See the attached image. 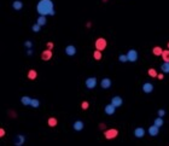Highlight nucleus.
Wrapping results in <instances>:
<instances>
[{
  "label": "nucleus",
  "instance_id": "20",
  "mask_svg": "<svg viewBox=\"0 0 169 146\" xmlns=\"http://www.w3.org/2000/svg\"><path fill=\"white\" fill-rule=\"evenodd\" d=\"M162 52H163V50H162V47H160V46H155L152 48L153 56H162Z\"/></svg>",
  "mask_w": 169,
  "mask_h": 146
},
{
  "label": "nucleus",
  "instance_id": "11",
  "mask_svg": "<svg viewBox=\"0 0 169 146\" xmlns=\"http://www.w3.org/2000/svg\"><path fill=\"white\" fill-rule=\"evenodd\" d=\"M116 106H114L111 103L110 104H107V105H105V108H104V112L106 114V115H114L115 114V111H116Z\"/></svg>",
  "mask_w": 169,
  "mask_h": 146
},
{
  "label": "nucleus",
  "instance_id": "16",
  "mask_svg": "<svg viewBox=\"0 0 169 146\" xmlns=\"http://www.w3.org/2000/svg\"><path fill=\"white\" fill-rule=\"evenodd\" d=\"M21 103L24 105V106H30V103H32V98L28 95H24L21 98Z\"/></svg>",
  "mask_w": 169,
  "mask_h": 146
},
{
  "label": "nucleus",
  "instance_id": "15",
  "mask_svg": "<svg viewBox=\"0 0 169 146\" xmlns=\"http://www.w3.org/2000/svg\"><path fill=\"white\" fill-rule=\"evenodd\" d=\"M12 7H13V10H16V11H21L22 7H23V3L21 0H15L12 3Z\"/></svg>",
  "mask_w": 169,
  "mask_h": 146
},
{
  "label": "nucleus",
  "instance_id": "32",
  "mask_svg": "<svg viewBox=\"0 0 169 146\" xmlns=\"http://www.w3.org/2000/svg\"><path fill=\"white\" fill-rule=\"evenodd\" d=\"M157 115H158V116H161V117H163V116L165 115V111H164L163 109H160V110L157 111Z\"/></svg>",
  "mask_w": 169,
  "mask_h": 146
},
{
  "label": "nucleus",
  "instance_id": "38",
  "mask_svg": "<svg viewBox=\"0 0 169 146\" xmlns=\"http://www.w3.org/2000/svg\"><path fill=\"white\" fill-rule=\"evenodd\" d=\"M167 46H168V48H169V42H168V45H167Z\"/></svg>",
  "mask_w": 169,
  "mask_h": 146
},
{
  "label": "nucleus",
  "instance_id": "3",
  "mask_svg": "<svg viewBox=\"0 0 169 146\" xmlns=\"http://www.w3.org/2000/svg\"><path fill=\"white\" fill-rule=\"evenodd\" d=\"M117 135H118V130L115 129V128L106 129V130L104 132V137H105V139H107V140H112V139H115Z\"/></svg>",
  "mask_w": 169,
  "mask_h": 146
},
{
  "label": "nucleus",
  "instance_id": "30",
  "mask_svg": "<svg viewBox=\"0 0 169 146\" xmlns=\"http://www.w3.org/2000/svg\"><path fill=\"white\" fill-rule=\"evenodd\" d=\"M88 108H89L88 102H82V103H81V109H82V110H87Z\"/></svg>",
  "mask_w": 169,
  "mask_h": 146
},
{
  "label": "nucleus",
  "instance_id": "6",
  "mask_svg": "<svg viewBox=\"0 0 169 146\" xmlns=\"http://www.w3.org/2000/svg\"><path fill=\"white\" fill-rule=\"evenodd\" d=\"M111 85H112V81L109 79V77H104V79L100 81V87L103 90H109L111 87Z\"/></svg>",
  "mask_w": 169,
  "mask_h": 146
},
{
  "label": "nucleus",
  "instance_id": "28",
  "mask_svg": "<svg viewBox=\"0 0 169 146\" xmlns=\"http://www.w3.org/2000/svg\"><path fill=\"white\" fill-rule=\"evenodd\" d=\"M118 61H120L121 63L128 62V57H127V54H120V56H118Z\"/></svg>",
  "mask_w": 169,
  "mask_h": 146
},
{
  "label": "nucleus",
  "instance_id": "27",
  "mask_svg": "<svg viewBox=\"0 0 169 146\" xmlns=\"http://www.w3.org/2000/svg\"><path fill=\"white\" fill-rule=\"evenodd\" d=\"M30 106H32V108H34V109H37L39 106H40V102H39L37 99H32Z\"/></svg>",
  "mask_w": 169,
  "mask_h": 146
},
{
  "label": "nucleus",
  "instance_id": "18",
  "mask_svg": "<svg viewBox=\"0 0 169 146\" xmlns=\"http://www.w3.org/2000/svg\"><path fill=\"white\" fill-rule=\"evenodd\" d=\"M47 124H48L51 128H53V127H56V126L58 124V120H57L56 117H49V118L47 120Z\"/></svg>",
  "mask_w": 169,
  "mask_h": 146
},
{
  "label": "nucleus",
  "instance_id": "25",
  "mask_svg": "<svg viewBox=\"0 0 169 146\" xmlns=\"http://www.w3.org/2000/svg\"><path fill=\"white\" fill-rule=\"evenodd\" d=\"M162 59L164 62H169V48H168V50H163V52H162Z\"/></svg>",
  "mask_w": 169,
  "mask_h": 146
},
{
  "label": "nucleus",
  "instance_id": "19",
  "mask_svg": "<svg viewBox=\"0 0 169 146\" xmlns=\"http://www.w3.org/2000/svg\"><path fill=\"white\" fill-rule=\"evenodd\" d=\"M153 124L155 126H157V127H162V126L164 124V121H163V117H161V116H158L157 118H155V121H153Z\"/></svg>",
  "mask_w": 169,
  "mask_h": 146
},
{
  "label": "nucleus",
  "instance_id": "22",
  "mask_svg": "<svg viewBox=\"0 0 169 146\" xmlns=\"http://www.w3.org/2000/svg\"><path fill=\"white\" fill-rule=\"evenodd\" d=\"M161 70H162V73H164V74H169V62H164V63L161 65Z\"/></svg>",
  "mask_w": 169,
  "mask_h": 146
},
{
  "label": "nucleus",
  "instance_id": "17",
  "mask_svg": "<svg viewBox=\"0 0 169 146\" xmlns=\"http://www.w3.org/2000/svg\"><path fill=\"white\" fill-rule=\"evenodd\" d=\"M27 77H28V79L29 80H35L36 79V77H37V73H36V70H34V69H30V70H29L28 71V75H27Z\"/></svg>",
  "mask_w": 169,
  "mask_h": 146
},
{
  "label": "nucleus",
  "instance_id": "5",
  "mask_svg": "<svg viewBox=\"0 0 169 146\" xmlns=\"http://www.w3.org/2000/svg\"><path fill=\"white\" fill-rule=\"evenodd\" d=\"M127 57H128V62H136L138 61V52L135 50H129L127 52Z\"/></svg>",
  "mask_w": 169,
  "mask_h": 146
},
{
  "label": "nucleus",
  "instance_id": "2",
  "mask_svg": "<svg viewBox=\"0 0 169 146\" xmlns=\"http://www.w3.org/2000/svg\"><path fill=\"white\" fill-rule=\"evenodd\" d=\"M94 46H95V50H99V51H104L106 46H107V42L104 37H98L95 42H94Z\"/></svg>",
  "mask_w": 169,
  "mask_h": 146
},
{
  "label": "nucleus",
  "instance_id": "8",
  "mask_svg": "<svg viewBox=\"0 0 169 146\" xmlns=\"http://www.w3.org/2000/svg\"><path fill=\"white\" fill-rule=\"evenodd\" d=\"M52 58V50H49V48H47V50L42 51L41 53V59L45 61V62H48L49 59Z\"/></svg>",
  "mask_w": 169,
  "mask_h": 146
},
{
  "label": "nucleus",
  "instance_id": "12",
  "mask_svg": "<svg viewBox=\"0 0 169 146\" xmlns=\"http://www.w3.org/2000/svg\"><path fill=\"white\" fill-rule=\"evenodd\" d=\"M144 135H145V129L143 127H138L134 129V137L135 138L140 139V138H144Z\"/></svg>",
  "mask_w": 169,
  "mask_h": 146
},
{
  "label": "nucleus",
  "instance_id": "33",
  "mask_svg": "<svg viewBox=\"0 0 169 146\" xmlns=\"http://www.w3.org/2000/svg\"><path fill=\"white\" fill-rule=\"evenodd\" d=\"M157 79H158V80H163V79H164V75H163V74H158V75H157Z\"/></svg>",
  "mask_w": 169,
  "mask_h": 146
},
{
  "label": "nucleus",
  "instance_id": "23",
  "mask_svg": "<svg viewBox=\"0 0 169 146\" xmlns=\"http://www.w3.org/2000/svg\"><path fill=\"white\" fill-rule=\"evenodd\" d=\"M23 142H24V137H23V135H17V138L15 139V144L17 146H21Z\"/></svg>",
  "mask_w": 169,
  "mask_h": 146
},
{
  "label": "nucleus",
  "instance_id": "4",
  "mask_svg": "<svg viewBox=\"0 0 169 146\" xmlns=\"http://www.w3.org/2000/svg\"><path fill=\"white\" fill-rule=\"evenodd\" d=\"M97 83H98V81H97L95 77H87L86 81H85V85H86V87H87L88 90H93V88H95V87H97Z\"/></svg>",
  "mask_w": 169,
  "mask_h": 146
},
{
  "label": "nucleus",
  "instance_id": "31",
  "mask_svg": "<svg viewBox=\"0 0 169 146\" xmlns=\"http://www.w3.org/2000/svg\"><path fill=\"white\" fill-rule=\"evenodd\" d=\"M24 46H25L27 48H32V47H33V42L28 40V41H25V42H24Z\"/></svg>",
  "mask_w": 169,
  "mask_h": 146
},
{
  "label": "nucleus",
  "instance_id": "14",
  "mask_svg": "<svg viewBox=\"0 0 169 146\" xmlns=\"http://www.w3.org/2000/svg\"><path fill=\"white\" fill-rule=\"evenodd\" d=\"M147 132H148V134L151 135V137H157L158 135V132H160V127H157V126H151L150 128L147 129Z\"/></svg>",
  "mask_w": 169,
  "mask_h": 146
},
{
  "label": "nucleus",
  "instance_id": "7",
  "mask_svg": "<svg viewBox=\"0 0 169 146\" xmlns=\"http://www.w3.org/2000/svg\"><path fill=\"white\" fill-rule=\"evenodd\" d=\"M65 54L66 56H75L76 54V52H77V50H76V47L74 46V45H68L66 47H65Z\"/></svg>",
  "mask_w": 169,
  "mask_h": 146
},
{
  "label": "nucleus",
  "instance_id": "37",
  "mask_svg": "<svg viewBox=\"0 0 169 146\" xmlns=\"http://www.w3.org/2000/svg\"><path fill=\"white\" fill-rule=\"evenodd\" d=\"M103 1H104V3H106V1H107V0H103Z\"/></svg>",
  "mask_w": 169,
  "mask_h": 146
},
{
  "label": "nucleus",
  "instance_id": "26",
  "mask_svg": "<svg viewBox=\"0 0 169 146\" xmlns=\"http://www.w3.org/2000/svg\"><path fill=\"white\" fill-rule=\"evenodd\" d=\"M32 30L34 32V33H39L41 30V25L39 24V23H35V24H33V27H32Z\"/></svg>",
  "mask_w": 169,
  "mask_h": 146
},
{
  "label": "nucleus",
  "instance_id": "24",
  "mask_svg": "<svg viewBox=\"0 0 169 146\" xmlns=\"http://www.w3.org/2000/svg\"><path fill=\"white\" fill-rule=\"evenodd\" d=\"M102 52L103 51H99V50H95L93 52V58H94L95 61H100L102 59Z\"/></svg>",
  "mask_w": 169,
  "mask_h": 146
},
{
  "label": "nucleus",
  "instance_id": "29",
  "mask_svg": "<svg viewBox=\"0 0 169 146\" xmlns=\"http://www.w3.org/2000/svg\"><path fill=\"white\" fill-rule=\"evenodd\" d=\"M147 74H148V76H151V77H157V75H158L155 69H148Z\"/></svg>",
  "mask_w": 169,
  "mask_h": 146
},
{
  "label": "nucleus",
  "instance_id": "13",
  "mask_svg": "<svg viewBox=\"0 0 169 146\" xmlns=\"http://www.w3.org/2000/svg\"><path fill=\"white\" fill-rule=\"evenodd\" d=\"M83 127H85V124H83V122H82V121H80V120L75 121V122H74V124H73V128H74V130H76V132H80V130H82V129H83Z\"/></svg>",
  "mask_w": 169,
  "mask_h": 146
},
{
  "label": "nucleus",
  "instance_id": "36",
  "mask_svg": "<svg viewBox=\"0 0 169 146\" xmlns=\"http://www.w3.org/2000/svg\"><path fill=\"white\" fill-rule=\"evenodd\" d=\"M99 128H100V129L105 128V124H104V123H100V124H99Z\"/></svg>",
  "mask_w": 169,
  "mask_h": 146
},
{
  "label": "nucleus",
  "instance_id": "10",
  "mask_svg": "<svg viewBox=\"0 0 169 146\" xmlns=\"http://www.w3.org/2000/svg\"><path fill=\"white\" fill-rule=\"evenodd\" d=\"M111 104H112L114 106H116V108H120V106H122V104H123V99L121 98V97L115 95L114 98L111 99Z\"/></svg>",
  "mask_w": 169,
  "mask_h": 146
},
{
  "label": "nucleus",
  "instance_id": "34",
  "mask_svg": "<svg viewBox=\"0 0 169 146\" xmlns=\"http://www.w3.org/2000/svg\"><path fill=\"white\" fill-rule=\"evenodd\" d=\"M47 47L49 48V50H52V48H53V44L52 42H47Z\"/></svg>",
  "mask_w": 169,
  "mask_h": 146
},
{
  "label": "nucleus",
  "instance_id": "1",
  "mask_svg": "<svg viewBox=\"0 0 169 146\" xmlns=\"http://www.w3.org/2000/svg\"><path fill=\"white\" fill-rule=\"evenodd\" d=\"M36 11L42 16H53L56 13L54 4L52 0H39L36 4Z\"/></svg>",
  "mask_w": 169,
  "mask_h": 146
},
{
  "label": "nucleus",
  "instance_id": "35",
  "mask_svg": "<svg viewBox=\"0 0 169 146\" xmlns=\"http://www.w3.org/2000/svg\"><path fill=\"white\" fill-rule=\"evenodd\" d=\"M4 135H5V130H4L3 128H1V129H0V137H1V138H3V137H4Z\"/></svg>",
  "mask_w": 169,
  "mask_h": 146
},
{
  "label": "nucleus",
  "instance_id": "9",
  "mask_svg": "<svg viewBox=\"0 0 169 146\" xmlns=\"http://www.w3.org/2000/svg\"><path fill=\"white\" fill-rule=\"evenodd\" d=\"M141 90H143V92L144 93H151L152 91H153V85L151 83V82H145V83H143V86H141Z\"/></svg>",
  "mask_w": 169,
  "mask_h": 146
},
{
  "label": "nucleus",
  "instance_id": "21",
  "mask_svg": "<svg viewBox=\"0 0 169 146\" xmlns=\"http://www.w3.org/2000/svg\"><path fill=\"white\" fill-rule=\"evenodd\" d=\"M36 23H39L41 27L42 25H46V23H47V19H46V16H42V15H40V17H39L37 19H36Z\"/></svg>",
  "mask_w": 169,
  "mask_h": 146
}]
</instances>
